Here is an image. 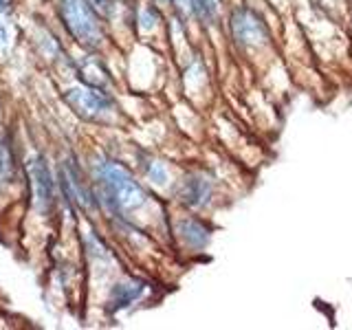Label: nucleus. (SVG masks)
Returning a JSON list of instances; mask_svg holds the SVG:
<instances>
[{"mask_svg": "<svg viewBox=\"0 0 352 330\" xmlns=\"http://www.w3.org/2000/svg\"><path fill=\"white\" fill-rule=\"evenodd\" d=\"M11 172H14V159H11L7 141H0V181H9Z\"/></svg>", "mask_w": 352, "mask_h": 330, "instance_id": "1a4fd4ad", "label": "nucleus"}, {"mask_svg": "<svg viewBox=\"0 0 352 330\" xmlns=\"http://www.w3.org/2000/svg\"><path fill=\"white\" fill-rule=\"evenodd\" d=\"M209 183L203 181V179H190L187 181V187H185V201L190 203L192 207H203L207 201H209Z\"/></svg>", "mask_w": 352, "mask_h": 330, "instance_id": "423d86ee", "label": "nucleus"}, {"mask_svg": "<svg viewBox=\"0 0 352 330\" xmlns=\"http://www.w3.org/2000/svg\"><path fill=\"white\" fill-rule=\"evenodd\" d=\"M231 33L240 44H264L269 40V31L262 18L247 7L236 9L231 14Z\"/></svg>", "mask_w": 352, "mask_h": 330, "instance_id": "7ed1b4c3", "label": "nucleus"}, {"mask_svg": "<svg viewBox=\"0 0 352 330\" xmlns=\"http://www.w3.org/2000/svg\"><path fill=\"white\" fill-rule=\"evenodd\" d=\"M80 75L84 80L91 84V86H104L106 84V73L99 64H95L93 60H86L82 66H80Z\"/></svg>", "mask_w": 352, "mask_h": 330, "instance_id": "6e6552de", "label": "nucleus"}, {"mask_svg": "<svg viewBox=\"0 0 352 330\" xmlns=\"http://www.w3.org/2000/svg\"><path fill=\"white\" fill-rule=\"evenodd\" d=\"M66 102H69L77 113L86 119H95L108 110V99L99 93L95 86H73L66 91Z\"/></svg>", "mask_w": 352, "mask_h": 330, "instance_id": "20e7f679", "label": "nucleus"}, {"mask_svg": "<svg viewBox=\"0 0 352 330\" xmlns=\"http://www.w3.org/2000/svg\"><path fill=\"white\" fill-rule=\"evenodd\" d=\"M141 291H143L141 282H126V284L115 286V291H113V304H115V308H124L130 302H135L137 297L141 295Z\"/></svg>", "mask_w": 352, "mask_h": 330, "instance_id": "0eeeda50", "label": "nucleus"}, {"mask_svg": "<svg viewBox=\"0 0 352 330\" xmlns=\"http://www.w3.org/2000/svg\"><path fill=\"white\" fill-rule=\"evenodd\" d=\"M5 9V0H0V11H3Z\"/></svg>", "mask_w": 352, "mask_h": 330, "instance_id": "ddd939ff", "label": "nucleus"}, {"mask_svg": "<svg viewBox=\"0 0 352 330\" xmlns=\"http://www.w3.org/2000/svg\"><path fill=\"white\" fill-rule=\"evenodd\" d=\"M91 3L99 9H108V0H91Z\"/></svg>", "mask_w": 352, "mask_h": 330, "instance_id": "f8f14e48", "label": "nucleus"}, {"mask_svg": "<svg viewBox=\"0 0 352 330\" xmlns=\"http://www.w3.org/2000/svg\"><path fill=\"white\" fill-rule=\"evenodd\" d=\"M148 176L154 183H165V179H168V172H165L163 163H154L152 168L148 170Z\"/></svg>", "mask_w": 352, "mask_h": 330, "instance_id": "9b49d317", "label": "nucleus"}, {"mask_svg": "<svg viewBox=\"0 0 352 330\" xmlns=\"http://www.w3.org/2000/svg\"><path fill=\"white\" fill-rule=\"evenodd\" d=\"M194 3H196V14L198 16L205 18V20H214L216 9H218L216 0H194Z\"/></svg>", "mask_w": 352, "mask_h": 330, "instance_id": "9d476101", "label": "nucleus"}, {"mask_svg": "<svg viewBox=\"0 0 352 330\" xmlns=\"http://www.w3.org/2000/svg\"><path fill=\"white\" fill-rule=\"evenodd\" d=\"M62 18L71 36L84 47L102 44V29L86 0H62Z\"/></svg>", "mask_w": 352, "mask_h": 330, "instance_id": "f03ea898", "label": "nucleus"}, {"mask_svg": "<svg viewBox=\"0 0 352 330\" xmlns=\"http://www.w3.org/2000/svg\"><path fill=\"white\" fill-rule=\"evenodd\" d=\"M97 176L104 185L108 201L113 203V207L121 209V212H130V209H137L146 203V192L117 163L102 161L97 165Z\"/></svg>", "mask_w": 352, "mask_h": 330, "instance_id": "f257e3e1", "label": "nucleus"}, {"mask_svg": "<svg viewBox=\"0 0 352 330\" xmlns=\"http://www.w3.org/2000/svg\"><path fill=\"white\" fill-rule=\"evenodd\" d=\"M29 179H31L33 205H36L40 212H47L53 201V181H51L49 168L44 165L40 157H33L29 161Z\"/></svg>", "mask_w": 352, "mask_h": 330, "instance_id": "39448f33", "label": "nucleus"}]
</instances>
